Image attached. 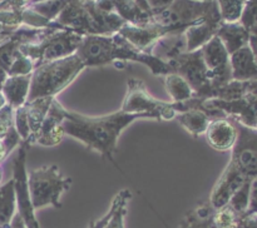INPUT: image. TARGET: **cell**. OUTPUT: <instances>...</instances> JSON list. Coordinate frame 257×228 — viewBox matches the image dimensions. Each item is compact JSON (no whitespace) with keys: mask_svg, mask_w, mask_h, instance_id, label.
Instances as JSON below:
<instances>
[{"mask_svg":"<svg viewBox=\"0 0 257 228\" xmlns=\"http://www.w3.org/2000/svg\"><path fill=\"white\" fill-rule=\"evenodd\" d=\"M63 129L65 134L84 143L88 148L99 152L105 159L112 160L120 132L132 122L142 118L156 119L151 114L124 113L122 110L107 117H83L74 112L63 109Z\"/></svg>","mask_w":257,"mask_h":228,"instance_id":"1","label":"cell"},{"mask_svg":"<svg viewBox=\"0 0 257 228\" xmlns=\"http://www.w3.org/2000/svg\"><path fill=\"white\" fill-rule=\"evenodd\" d=\"M84 68L85 64L78 55H70L38 65L32 73L27 102L38 98L55 97L65 89Z\"/></svg>","mask_w":257,"mask_h":228,"instance_id":"2","label":"cell"},{"mask_svg":"<svg viewBox=\"0 0 257 228\" xmlns=\"http://www.w3.org/2000/svg\"><path fill=\"white\" fill-rule=\"evenodd\" d=\"M78 57L83 60L85 67L88 65H102L107 62L115 59H133L140 60L152 69L155 74H170L173 73V69L170 64H166L162 60L155 57H148L145 54H137L136 52L128 49L115 50L108 40L100 39V38H92L85 40L84 44L80 48Z\"/></svg>","mask_w":257,"mask_h":228,"instance_id":"3","label":"cell"},{"mask_svg":"<svg viewBox=\"0 0 257 228\" xmlns=\"http://www.w3.org/2000/svg\"><path fill=\"white\" fill-rule=\"evenodd\" d=\"M70 184L72 179L60 174L57 165H45L30 172L28 187L34 210L48 204L59 208L60 195L69 189Z\"/></svg>","mask_w":257,"mask_h":228,"instance_id":"4","label":"cell"},{"mask_svg":"<svg viewBox=\"0 0 257 228\" xmlns=\"http://www.w3.org/2000/svg\"><path fill=\"white\" fill-rule=\"evenodd\" d=\"M120 110L124 113H138V114H151L160 120H172L176 117V110L172 103L155 99L146 89L141 80L130 79L128 93Z\"/></svg>","mask_w":257,"mask_h":228,"instance_id":"5","label":"cell"},{"mask_svg":"<svg viewBox=\"0 0 257 228\" xmlns=\"http://www.w3.org/2000/svg\"><path fill=\"white\" fill-rule=\"evenodd\" d=\"M231 119V118H230ZM232 120L237 128V140L231 149V159L241 174L248 180L257 177V130Z\"/></svg>","mask_w":257,"mask_h":228,"instance_id":"6","label":"cell"},{"mask_svg":"<svg viewBox=\"0 0 257 228\" xmlns=\"http://www.w3.org/2000/svg\"><path fill=\"white\" fill-rule=\"evenodd\" d=\"M173 69V73H177L185 78L186 82L192 88L193 94L200 92L206 84H208V69L205 64L202 54L193 53L190 55H177L168 63Z\"/></svg>","mask_w":257,"mask_h":228,"instance_id":"7","label":"cell"},{"mask_svg":"<svg viewBox=\"0 0 257 228\" xmlns=\"http://www.w3.org/2000/svg\"><path fill=\"white\" fill-rule=\"evenodd\" d=\"M208 104L217 108L226 114V117L237 120L241 124L255 128L257 119V95L246 94L245 97L233 100L207 99Z\"/></svg>","mask_w":257,"mask_h":228,"instance_id":"8","label":"cell"},{"mask_svg":"<svg viewBox=\"0 0 257 228\" xmlns=\"http://www.w3.org/2000/svg\"><path fill=\"white\" fill-rule=\"evenodd\" d=\"M240 170L233 165L232 162H228L227 167L225 168L223 173L221 174L220 179L213 187L212 193L210 197V204L213 209H220L228 204L231 198L233 197L236 192L247 182Z\"/></svg>","mask_w":257,"mask_h":228,"instance_id":"9","label":"cell"},{"mask_svg":"<svg viewBox=\"0 0 257 228\" xmlns=\"http://www.w3.org/2000/svg\"><path fill=\"white\" fill-rule=\"evenodd\" d=\"M63 109L64 107L54 98L39 132L35 135L34 143L52 147V145H57L62 142L65 134L64 129H63V120H64Z\"/></svg>","mask_w":257,"mask_h":228,"instance_id":"10","label":"cell"},{"mask_svg":"<svg viewBox=\"0 0 257 228\" xmlns=\"http://www.w3.org/2000/svg\"><path fill=\"white\" fill-rule=\"evenodd\" d=\"M208 144L216 150H231L237 140V128L230 118L212 119L206 129Z\"/></svg>","mask_w":257,"mask_h":228,"instance_id":"11","label":"cell"},{"mask_svg":"<svg viewBox=\"0 0 257 228\" xmlns=\"http://www.w3.org/2000/svg\"><path fill=\"white\" fill-rule=\"evenodd\" d=\"M232 80L247 82L257 79V62L250 45H245L230 55Z\"/></svg>","mask_w":257,"mask_h":228,"instance_id":"12","label":"cell"},{"mask_svg":"<svg viewBox=\"0 0 257 228\" xmlns=\"http://www.w3.org/2000/svg\"><path fill=\"white\" fill-rule=\"evenodd\" d=\"M30 78H32V74L8 75L5 79L2 93L7 103L13 109L23 107L27 103L30 88Z\"/></svg>","mask_w":257,"mask_h":228,"instance_id":"13","label":"cell"},{"mask_svg":"<svg viewBox=\"0 0 257 228\" xmlns=\"http://www.w3.org/2000/svg\"><path fill=\"white\" fill-rule=\"evenodd\" d=\"M55 97H44L38 98V99L32 100V102L25 103V108H27V115H28V123H29L30 128V139L29 143L33 144L34 143L35 135L39 132L40 127H42L43 122H44L45 117H47L48 112L50 109L53 100Z\"/></svg>","mask_w":257,"mask_h":228,"instance_id":"14","label":"cell"},{"mask_svg":"<svg viewBox=\"0 0 257 228\" xmlns=\"http://www.w3.org/2000/svg\"><path fill=\"white\" fill-rule=\"evenodd\" d=\"M250 32L238 23H231L230 25H226L221 29L220 39L223 43L225 48L227 49L228 54H232L236 50L241 49L242 47L248 44L250 40Z\"/></svg>","mask_w":257,"mask_h":228,"instance_id":"15","label":"cell"},{"mask_svg":"<svg viewBox=\"0 0 257 228\" xmlns=\"http://www.w3.org/2000/svg\"><path fill=\"white\" fill-rule=\"evenodd\" d=\"M17 214V195L14 180L0 185V228H9Z\"/></svg>","mask_w":257,"mask_h":228,"instance_id":"16","label":"cell"},{"mask_svg":"<svg viewBox=\"0 0 257 228\" xmlns=\"http://www.w3.org/2000/svg\"><path fill=\"white\" fill-rule=\"evenodd\" d=\"M175 119H177L181 123V125L187 132H190L193 137L205 134L208 124L212 120L206 113L198 109H190L186 110V112L176 113Z\"/></svg>","mask_w":257,"mask_h":228,"instance_id":"17","label":"cell"},{"mask_svg":"<svg viewBox=\"0 0 257 228\" xmlns=\"http://www.w3.org/2000/svg\"><path fill=\"white\" fill-rule=\"evenodd\" d=\"M203 60L207 69L215 70L230 64V54L218 37L213 38L203 49Z\"/></svg>","mask_w":257,"mask_h":228,"instance_id":"18","label":"cell"},{"mask_svg":"<svg viewBox=\"0 0 257 228\" xmlns=\"http://www.w3.org/2000/svg\"><path fill=\"white\" fill-rule=\"evenodd\" d=\"M165 82L167 92L170 93L173 100L172 103L185 102V100L191 99L193 97L192 88L186 82L185 78H182L177 73H170V74L166 75Z\"/></svg>","mask_w":257,"mask_h":228,"instance_id":"19","label":"cell"},{"mask_svg":"<svg viewBox=\"0 0 257 228\" xmlns=\"http://www.w3.org/2000/svg\"><path fill=\"white\" fill-rule=\"evenodd\" d=\"M132 197L128 189H123L114 198L115 208L104 228H124V217L127 213V202Z\"/></svg>","mask_w":257,"mask_h":228,"instance_id":"20","label":"cell"},{"mask_svg":"<svg viewBox=\"0 0 257 228\" xmlns=\"http://www.w3.org/2000/svg\"><path fill=\"white\" fill-rule=\"evenodd\" d=\"M242 214L236 212L231 205L216 209L212 215V223L215 228H238Z\"/></svg>","mask_w":257,"mask_h":228,"instance_id":"21","label":"cell"},{"mask_svg":"<svg viewBox=\"0 0 257 228\" xmlns=\"http://www.w3.org/2000/svg\"><path fill=\"white\" fill-rule=\"evenodd\" d=\"M250 188H251V180L245 182V184L233 194L231 200L228 202V205L233 208L240 214H245L248 209V204H250Z\"/></svg>","mask_w":257,"mask_h":228,"instance_id":"22","label":"cell"},{"mask_svg":"<svg viewBox=\"0 0 257 228\" xmlns=\"http://www.w3.org/2000/svg\"><path fill=\"white\" fill-rule=\"evenodd\" d=\"M14 127L15 129H17L18 134L22 138V142L29 143L32 133H30L29 123H28L27 108H25V104L23 105V107L14 109Z\"/></svg>","mask_w":257,"mask_h":228,"instance_id":"23","label":"cell"},{"mask_svg":"<svg viewBox=\"0 0 257 228\" xmlns=\"http://www.w3.org/2000/svg\"><path fill=\"white\" fill-rule=\"evenodd\" d=\"M13 127H14V109L7 104L0 110V142L4 140Z\"/></svg>","mask_w":257,"mask_h":228,"instance_id":"24","label":"cell"},{"mask_svg":"<svg viewBox=\"0 0 257 228\" xmlns=\"http://www.w3.org/2000/svg\"><path fill=\"white\" fill-rule=\"evenodd\" d=\"M246 213H257V177L251 180L250 188V204Z\"/></svg>","mask_w":257,"mask_h":228,"instance_id":"25","label":"cell"},{"mask_svg":"<svg viewBox=\"0 0 257 228\" xmlns=\"http://www.w3.org/2000/svg\"><path fill=\"white\" fill-rule=\"evenodd\" d=\"M238 228H257V213L242 214Z\"/></svg>","mask_w":257,"mask_h":228,"instance_id":"26","label":"cell"},{"mask_svg":"<svg viewBox=\"0 0 257 228\" xmlns=\"http://www.w3.org/2000/svg\"><path fill=\"white\" fill-rule=\"evenodd\" d=\"M114 208H115V202H114V199H113L112 207H110L109 212H108L107 214L104 215V217L100 218L99 220H97V222H92V223H90V227L89 228H104L105 224H107V223H108V220H109V218L112 217L113 212H114Z\"/></svg>","mask_w":257,"mask_h":228,"instance_id":"27","label":"cell"},{"mask_svg":"<svg viewBox=\"0 0 257 228\" xmlns=\"http://www.w3.org/2000/svg\"><path fill=\"white\" fill-rule=\"evenodd\" d=\"M248 45H250L251 50L253 53V57H255L256 62H257V37L256 35H250V40H248Z\"/></svg>","mask_w":257,"mask_h":228,"instance_id":"28","label":"cell"},{"mask_svg":"<svg viewBox=\"0 0 257 228\" xmlns=\"http://www.w3.org/2000/svg\"><path fill=\"white\" fill-rule=\"evenodd\" d=\"M7 157H8L7 149H5V147H4V144H3V142H0V164H2V163L4 162V159Z\"/></svg>","mask_w":257,"mask_h":228,"instance_id":"29","label":"cell"},{"mask_svg":"<svg viewBox=\"0 0 257 228\" xmlns=\"http://www.w3.org/2000/svg\"><path fill=\"white\" fill-rule=\"evenodd\" d=\"M7 77H8L7 72H5V70L3 69V68H0V92H2L3 84H4V82H5V79H7Z\"/></svg>","mask_w":257,"mask_h":228,"instance_id":"30","label":"cell"},{"mask_svg":"<svg viewBox=\"0 0 257 228\" xmlns=\"http://www.w3.org/2000/svg\"><path fill=\"white\" fill-rule=\"evenodd\" d=\"M7 104H8V103H7V100H5V97L3 95V93L0 92V110H2L3 108H4Z\"/></svg>","mask_w":257,"mask_h":228,"instance_id":"31","label":"cell"},{"mask_svg":"<svg viewBox=\"0 0 257 228\" xmlns=\"http://www.w3.org/2000/svg\"><path fill=\"white\" fill-rule=\"evenodd\" d=\"M255 129L257 130V119H256V123H255Z\"/></svg>","mask_w":257,"mask_h":228,"instance_id":"32","label":"cell"}]
</instances>
